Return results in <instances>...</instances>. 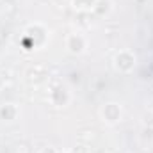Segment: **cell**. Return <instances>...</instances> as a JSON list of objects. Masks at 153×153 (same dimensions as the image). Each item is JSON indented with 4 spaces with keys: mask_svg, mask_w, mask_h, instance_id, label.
<instances>
[{
    "mask_svg": "<svg viewBox=\"0 0 153 153\" xmlns=\"http://www.w3.org/2000/svg\"><path fill=\"white\" fill-rule=\"evenodd\" d=\"M73 5L76 9H94L96 0H73Z\"/></svg>",
    "mask_w": 153,
    "mask_h": 153,
    "instance_id": "obj_5",
    "label": "cell"
},
{
    "mask_svg": "<svg viewBox=\"0 0 153 153\" xmlns=\"http://www.w3.org/2000/svg\"><path fill=\"white\" fill-rule=\"evenodd\" d=\"M135 64V57L130 52H121L116 55V68L119 71H130Z\"/></svg>",
    "mask_w": 153,
    "mask_h": 153,
    "instance_id": "obj_1",
    "label": "cell"
},
{
    "mask_svg": "<svg viewBox=\"0 0 153 153\" xmlns=\"http://www.w3.org/2000/svg\"><path fill=\"white\" fill-rule=\"evenodd\" d=\"M66 46H68V50L71 53H82L84 48H85V39L82 38V36H78V34H73V36L68 38Z\"/></svg>",
    "mask_w": 153,
    "mask_h": 153,
    "instance_id": "obj_2",
    "label": "cell"
},
{
    "mask_svg": "<svg viewBox=\"0 0 153 153\" xmlns=\"http://www.w3.org/2000/svg\"><path fill=\"white\" fill-rule=\"evenodd\" d=\"M102 114H103V117H105V121L116 123V121H119V117H121V109H119L116 103H109V105L103 107Z\"/></svg>",
    "mask_w": 153,
    "mask_h": 153,
    "instance_id": "obj_3",
    "label": "cell"
},
{
    "mask_svg": "<svg viewBox=\"0 0 153 153\" xmlns=\"http://www.w3.org/2000/svg\"><path fill=\"white\" fill-rule=\"evenodd\" d=\"M0 116H2L4 119H7V121L14 119V116H16V107H14L13 103H4L2 109H0Z\"/></svg>",
    "mask_w": 153,
    "mask_h": 153,
    "instance_id": "obj_4",
    "label": "cell"
},
{
    "mask_svg": "<svg viewBox=\"0 0 153 153\" xmlns=\"http://www.w3.org/2000/svg\"><path fill=\"white\" fill-rule=\"evenodd\" d=\"M2 84H4V80H2V76H0V87H2Z\"/></svg>",
    "mask_w": 153,
    "mask_h": 153,
    "instance_id": "obj_6",
    "label": "cell"
}]
</instances>
